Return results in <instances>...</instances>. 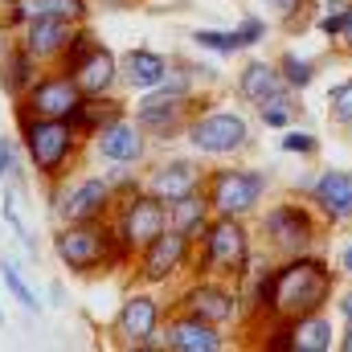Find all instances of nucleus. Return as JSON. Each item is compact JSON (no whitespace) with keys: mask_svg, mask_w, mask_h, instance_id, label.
Instances as JSON below:
<instances>
[{"mask_svg":"<svg viewBox=\"0 0 352 352\" xmlns=\"http://www.w3.org/2000/svg\"><path fill=\"white\" fill-rule=\"evenodd\" d=\"M336 291V274L324 258H307V254H295V258H283L270 270H254L250 278V291L242 303H250V311L258 320H299V316H311V311H324V303L332 299Z\"/></svg>","mask_w":352,"mask_h":352,"instance_id":"1","label":"nucleus"},{"mask_svg":"<svg viewBox=\"0 0 352 352\" xmlns=\"http://www.w3.org/2000/svg\"><path fill=\"white\" fill-rule=\"evenodd\" d=\"M54 254L74 274H98L107 266H127L135 250L115 234L111 217L107 221H62L54 230Z\"/></svg>","mask_w":352,"mask_h":352,"instance_id":"2","label":"nucleus"},{"mask_svg":"<svg viewBox=\"0 0 352 352\" xmlns=\"http://www.w3.org/2000/svg\"><path fill=\"white\" fill-rule=\"evenodd\" d=\"M16 127H21V148H25L33 173L45 184H62L87 135L70 119H37V115H21V111H16Z\"/></svg>","mask_w":352,"mask_h":352,"instance_id":"3","label":"nucleus"},{"mask_svg":"<svg viewBox=\"0 0 352 352\" xmlns=\"http://www.w3.org/2000/svg\"><path fill=\"white\" fill-rule=\"evenodd\" d=\"M192 274H209V278H246L250 274V230L246 217H209L205 234L192 242Z\"/></svg>","mask_w":352,"mask_h":352,"instance_id":"4","label":"nucleus"},{"mask_svg":"<svg viewBox=\"0 0 352 352\" xmlns=\"http://www.w3.org/2000/svg\"><path fill=\"white\" fill-rule=\"evenodd\" d=\"M188 82H192V74H176V78L168 74L156 90H144V98L135 102V123L156 140L180 135L188 127V115H192Z\"/></svg>","mask_w":352,"mask_h":352,"instance_id":"5","label":"nucleus"},{"mask_svg":"<svg viewBox=\"0 0 352 352\" xmlns=\"http://www.w3.org/2000/svg\"><path fill=\"white\" fill-rule=\"evenodd\" d=\"M270 176L263 168H213L205 176L201 192L217 217H250L263 205Z\"/></svg>","mask_w":352,"mask_h":352,"instance_id":"6","label":"nucleus"},{"mask_svg":"<svg viewBox=\"0 0 352 352\" xmlns=\"http://www.w3.org/2000/svg\"><path fill=\"white\" fill-rule=\"evenodd\" d=\"M320 209L316 205H299V201H278L270 205L263 217V234L266 246L283 258H295V254H307V246L320 238Z\"/></svg>","mask_w":352,"mask_h":352,"instance_id":"7","label":"nucleus"},{"mask_svg":"<svg viewBox=\"0 0 352 352\" xmlns=\"http://www.w3.org/2000/svg\"><path fill=\"white\" fill-rule=\"evenodd\" d=\"M111 226L115 234L140 254L152 238H160L168 230V201H160L156 192H127V197H115V209H111Z\"/></svg>","mask_w":352,"mask_h":352,"instance_id":"8","label":"nucleus"},{"mask_svg":"<svg viewBox=\"0 0 352 352\" xmlns=\"http://www.w3.org/2000/svg\"><path fill=\"white\" fill-rule=\"evenodd\" d=\"M184 135H188V144L201 156H234V152H246L250 148V123L238 111H205V115H192L188 127H184Z\"/></svg>","mask_w":352,"mask_h":352,"instance_id":"9","label":"nucleus"},{"mask_svg":"<svg viewBox=\"0 0 352 352\" xmlns=\"http://www.w3.org/2000/svg\"><path fill=\"white\" fill-rule=\"evenodd\" d=\"M160 324H164L160 299L148 295V291H135V295H127L119 303L111 336H115L119 349H164L160 344Z\"/></svg>","mask_w":352,"mask_h":352,"instance_id":"10","label":"nucleus"},{"mask_svg":"<svg viewBox=\"0 0 352 352\" xmlns=\"http://www.w3.org/2000/svg\"><path fill=\"white\" fill-rule=\"evenodd\" d=\"M111 209H115L111 176H78L74 184H62L54 192L58 221H107Z\"/></svg>","mask_w":352,"mask_h":352,"instance_id":"11","label":"nucleus"},{"mask_svg":"<svg viewBox=\"0 0 352 352\" xmlns=\"http://www.w3.org/2000/svg\"><path fill=\"white\" fill-rule=\"evenodd\" d=\"M82 87L74 82V74L66 70H41V78L25 90V98L16 102L21 115H37V119H74V111L82 107Z\"/></svg>","mask_w":352,"mask_h":352,"instance_id":"12","label":"nucleus"},{"mask_svg":"<svg viewBox=\"0 0 352 352\" xmlns=\"http://www.w3.org/2000/svg\"><path fill=\"white\" fill-rule=\"evenodd\" d=\"M176 307L188 311V316H197V320H209V324L226 328V324H234V320L242 316V295H238L234 287H226V278L197 274V283L180 295Z\"/></svg>","mask_w":352,"mask_h":352,"instance_id":"13","label":"nucleus"},{"mask_svg":"<svg viewBox=\"0 0 352 352\" xmlns=\"http://www.w3.org/2000/svg\"><path fill=\"white\" fill-rule=\"evenodd\" d=\"M188 258H192V238L176 234L173 226H168L160 238H152V242L140 250V258H135V274H140V283L160 287V283L173 278L176 270H184Z\"/></svg>","mask_w":352,"mask_h":352,"instance_id":"14","label":"nucleus"},{"mask_svg":"<svg viewBox=\"0 0 352 352\" xmlns=\"http://www.w3.org/2000/svg\"><path fill=\"white\" fill-rule=\"evenodd\" d=\"M74 33H78V25H74V21L41 16V21H33V25L16 29V45H21L29 58H37L41 66H58V58L66 54V45L74 41Z\"/></svg>","mask_w":352,"mask_h":352,"instance_id":"15","label":"nucleus"},{"mask_svg":"<svg viewBox=\"0 0 352 352\" xmlns=\"http://www.w3.org/2000/svg\"><path fill=\"white\" fill-rule=\"evenodd\" d=\"M94 152L107 160V164H119V168H127V164H140L144 156H148V131L135 123V119H115V123H107L102 131H94Z\"/></svg>","mask_w":352,"mask_h":352,"instance_id":"16","label":"nucleus"},{"mask_svg":"<svg viewBox=\"0 0 352 352\" xmlns=\"http://www.w3.org/2000/svg\"><path fill=\"white\" fill-rule=\"evenodd\" d=\"M160 344L173 352H217V349H226V336H221L217 324L197 320L188 311H176L173 320L160 324Z\"/></svg>","mask_w":352,"mask_h":352,"instance_id":"17","label":"nucleus"},{"mask_svg":"<svg viewBox=\"0 0 352 352\" xmlns=\"http://www.w3.org/2000/svg\"><path fill=\"white\" fill-rule=\"evenodd\" d=\"M4 25L16 33L41 16H58V21H74V25H87L90 16V0H4L0 8Z\"/></svg>","mask_w":352,"mask_h":352,"instance_id":"18","label":"nucleus"},{"mask_svg":"<svg viewBox=\"0 0 352 352\" xmlns=\"http://www.w3.org/2000/svg\"><path fill=\"white\" fill-rule=\"evenodd\" d=\"M311 205L320 209V217H324L328 226L352 221V173L328 168V173L311 184Z\"/></svg>","mask_w":352,"mask_h":352,"instance_id":"19","label":"nucleus"},{"mask_svg":"<svg viewBox=\"0 0 352 352\" xmlns=\"http://www.w3.org/2000/svg\"><path fill=\"white\" fill-rule=\"evenodd\" d=\"M173 74V62L164 58V54H156V50H148V45H140V50H127L123 58H119V82L131 90H156L164 78Z\"/></svg>","mask_w":352,"mask_h":352,"instance_id":"20","label":"nucleus"},{"mask_svg":"<svg viewBox=\"0 0 352 352\" xmlns=\"http://www.w3.org/2000/svg\"><path fill=\"white\" fill-rule=\"evenodd\" d=\"M70 74L82 87V94H111V90L119 87V54H111L102 41H94V50H90Z\"/></svg>","mask_w":352,"mask_h":352,"instance_id":"21","label":"nucleus"},{"mask_svg":"<svg viewBox=\"0 0 352 352\" xmlns=\"http://www.w3.org/2000/svg\"><path fill=\"white\" fill-rule=\"evenodd\" d=\"M201 184H205V173L192 160H168V164H160L156 173L148 176V192H156L168 205L180 201V197H188V192H197Z\"/></svg>","mask_w":352,"mask_h":352,"instance_id":"22","label":"nucleus"},{"mask_svg":"<svg viewBox=\"0 0 352 352\" xmlns=\"http://www.w3.org/2000/svg\"><path fill=\"white\" fill-rule=\"evenodd\" d=\"M37 78H41V62H37V58H29L16 41L0 50V90H4L12 102H21V98H25V90L33 87Z\"/></svg>","mask_w":352,"mask_h":352,"instance_id":"23","label":"nucleus"},{"mask_svg":"<svg viewBox=\"0 0 352 352\" xmlns=\"http://www.w3.org/2000/svg\"><path fill=\"white\" fill-rule=\"evenodd\" d=\"M278 90H287L278 66H270V62H246V66H242V74H238V94H242L246 102L263 107L266 98H274Z\"/></svg>","mask_w":352,"mask_h":352,"instance_id":"24","label":"nucleus"},{"mask_svg":"<svg viewBox=\"0 0 352 352\" xmlns=\"http://www.w3.org/2000/svg\"><path fill=\"white\" fill-rule=\"evenodd\" d=\"M209 201H205V192L197 188V192H188V197H180L168 205V226H173L176 234H184V238H201L205 234V226H209Z\"/></svg>","mask_w":352,"mask_h":352,"instance_id":"25","label":"nucleus"},{"mask_svg":"<svg viewBox=\"0 0 352 352\" xmlns=\"http://www.w3.org/2000/svg\"><path fill=\"white\" fill-rule=\"evenodd\" d=\"M123 115H127V111H123L119 98H111V94H87L70 123H74L87 140H94V131H102L107 123H115V119H123Z\"/></svg>","mask_w":352,"mask_h":352,"instance_id":"26","label":"nucleus"},{"mask_svg":"<svg viewBox=\"0 0 352 352\" xmlns=\"http://www.w3.org/2000/svg\"><path fill=\"white\" fill-rule=\"evenodd\" d=\"M332 349V324L324 311L291 320V352H328Z\"/></svg>","mask_w":352,"mask_h":352,"instance_id":"27","label":"nucleus"},{"mask_svg":"<svg viewBox=\"0 0 352 352\" xmlns=\"http://www.w3.org/2000/svg\"><path fill=\"white\" fill-rule=\"evenodd\" d=\"M0 278H4V291L25 307V311H41V299H37V291L25 283V274H21V266L12 263V258H0Z\"/></svg>","mask_w":352,"mask_h":352,"instance_id":"28","label":"nucleus"},{"mask_svg":"<svg viewBox=\"0 0 352 352\" xmlns=\"http://www.w3.org/2000/svg\"><path fill=\"white\" fill-rule=\"evenodd\" d=\"M278 74H283V82L291 90H303V87H311L316 66H311L307 58H299V54H283V58H278Z\"/></svg>","mask_w":352,"mask_h":352,"instance_id":"29","label":"nucleus"},{"mask_svg":"<svg viewBox=\"0 0 352 352\" xmlns=\"http://www.w3.org/2000/svg\"><path fill=\"white\" fill-rule=\"evenodd\" d=\"M258 115H263L266 127H287V123L295 119V98H291V87L278 90L274 98H266L263 107H258Z\"/></svg>","mask_w":352,"mask_h":352,"instance_id":"30","label":"nucleus"},{"mask_svg":"<svg viewBox=\"0 0 352 352\" xmlns=\"http://www.w3.org/2000/svg\"><path fill=\"white\" fill-rule=\"evenodd\" d=\"M192 45H197V50H209V54H238V50H242V45H238V37H234V29H230V33L197 29V33H192Z\"/></svg>","mask_w":352,"mask_h":352,"instance_id":"31","label":"nucleus"},{"mask_svg":"<svg viewBox=\"0 0 352 352\" xmlns=\"http://www.w3.org/2000/svg\"><path fill=\"white\" fill-rule=\"evenodd\" d=\"M90 50H94V33H90L87 25H78L74 41H70V45H66V54L58 58V70H66V74H70V70H74V66H78V62L87 58Z\"/></svg>","mask_w":352,"mask_h":352,"instance_id":"32","label":"nucleus"},{"mask_svg":"<svg viewBox=\"0 0 352 352\" xmlns=\"http://www.w3.org/2000/svg\"><path fill=\"white\" fill-rule=\"evenodd\" d=\"M0 184H12V188H21V184H25L16 144H12V140H4V135H0Z\"/></svg>","mask_w":352,"mask_h":352,"instance_id":"33","label":"nucleus"},{"mask_svg":"<svg viewBox=\"0 0 352 352\" xmlns=\"http://www.w3.org/2000/svg\"><path fill=\"white\" fill-rule=\"evenodd\" d=\"M328 115H332L340 127H352V78L340 82V87L328 94Z\"/></svg>","mask_w":352,"mask_h":352,"instance_id":"34","label":"nucleus"},{"mask_svg":"<svg viewBox=\"0 0 352 352\" xmlns=\"http://www.w3.org/2000/svg\"><path fill=\"white\" fill-rule=\"evenodd\" d=\"M234 37H238V45H242V50L258 45V41H266V21H263V16H254V12H246V16H242V25L234 29Z\"/></svg>","mask_w":352,"mask_h":352,"instance_id":"35","label":"nucleus"},{"mask_svg":"<svg viewBox=\"0 0 352 352\" xmlns=\"http://www.w3.org/2000/svg\"><path fill=\"white\" fill-rule=\"evenodd\" d=\"M283 152L316 156V152H320V140H316V135H307V131H287V135H283Z\"/></svg>","mask_w":352,"mask_h":352,"instance_id":"36","label":"nucleus"},{"mask_svg":"<svg viewBox=\"0 0 352 352\" xmlns=\"http://www.w3.org/2000/svg\"><path fill=\"white\" fill-rule=\"evenodd\" d=\"M263 4L278 16V21H287V25H291V21H295V8H299L303 0H263Z\"/></svg>","mask_w":352,"mask_h":352,"instance_id":"37","label":"nucleus"},{"mask_svg":"<svg viewBox=\"0 0 352 352\" xmlns=\"http://www.w3.org/2000/svg\"><path fill=\"white\" fill-rule=\"evenodd\" d=\"M336 41H340L344 54H352V4L344 8V25H340V37H336Z\"/></svg>","mask_w":352,"mask_h":352,"instance_id":"38","label":"nucleus"},{"mask_svg":"<svg viewBox=\"0 0 352 352\" xmlns=\"http://www.w3.org/2000/svg\"><path fill=\"white\" fill-rule=\"evenodd\" d=\"M340 270H344V274L352 278V238L344 242V250H340Z\"/></svg>","mask_w":352,"mask_h":352,"instance_id":"39","label":"nucleus"},{"mask_svg":"<svg viewBox=\"0 0 352 352\" xmlns=\"http://www.w3.org/2000/svg\"><path fill=\"white\" fill-rule=\"evenodd\" d=\"M340 316H344V324H352V291L340 299Z\"/></svg>","mask_w":352,"mask_h":352,"instance_id":"40","label":"nucleus"},{"mask_svg":"<svg viewBox=\"0 0 352 352\" xmlns=\"http://www.w3.org/2000/svg\"><path fill=\"white\" fill-rule=\"evenodd\" d=\"M340 352H352V324H349V332H344V340H340Z\"/></svg>","mask_w":352,"mask_h":352,"instance_id":"41","label":"nucleus"},{"mask_svg":"<svg viewBox=\"0 0 352 352\" xmlns=\"http://www.w3.org/2000/svg\"><path fill=\"white\" fill-rule=\"evenodd\" d=\"M0 324H4V307H0Z\"/></svg>","mask_w":352,"mask_h":352,"instance_id":"42","label":"nucleus"}]
</instances>
